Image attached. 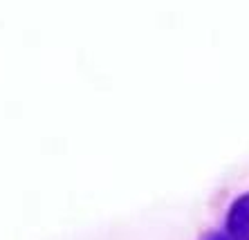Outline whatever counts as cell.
Here are the masks:
<instances>
[{"label": "cell", "instance_id": "1", "mask_svg": "<svg viewBox=\"0 0 249 240\" xmlns=\"http://www.w3.org/2000/svg\"><path fill=\"white\" fill-rule=\"evenodd\" d=\"M222 229L240 236V238H249V193L238 195L231 202Z\"/></svg>", "mask_w": 249, "mask_h": 240}, {"label": "cell", "instance_id": "2", "mask_svg": "<svg viewBox=\"0 0 249 240\" xmlns=\"http://www.w3.org/2000/svg\"><path fill=\"white\" fill-rule=\"evenodd\" d=\"M204 240H249V238H240V236L231 234V231H227V229H218V231H213V234L207 236Z\"/></svg>", "mask_w": 249, "mask_h": 240}]
</instances>
